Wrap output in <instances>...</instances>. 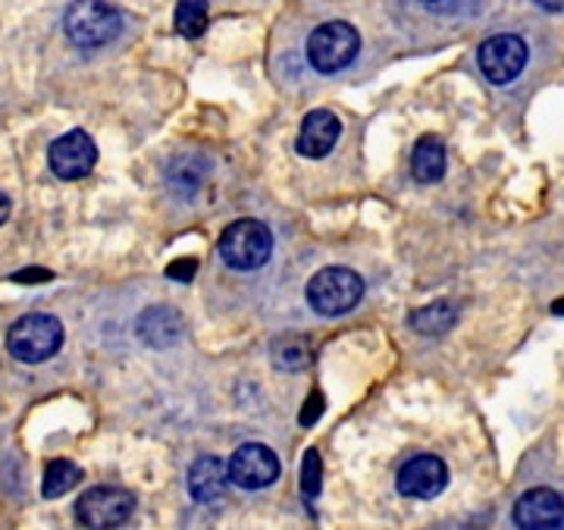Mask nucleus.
Returning a JSON list of instances; mask_svg holds the SVG:
<instances>
[{"instance_id": "nucleus-26", "label": "nucleus", "mask_w": 564, "mask_h": 530, "mask_svg": "<svg viewBox=\"0 0 564 530\" xmlns=\"http://www.w3.org/2000/svg\"><path fill=\"white\" fill-rule=\"evenodd\" d=\"M426 3H436V0H426Z\"/></svg>"}, {"instance_id": "nucleus-16", "label": "nucleus", "mask_w": 564, "mask_h": 530, "mask_svg": "<svg viewBox=\"0 0 564 530\" xmlns=\"http://www.w3.org/2000/svg\"><path fill=\"white\" fill-rule=\"evenodd\" d=\"M82 468L76 462H69V458H54L47 468H44V477H41V496L44 499H61L66 493H73V489L82 484Z\"/></svg>"}, {"instance_id": "nucleus-1", "label": "nucleus", "mask_w": 564, "mask_h": 530, "mask_svg": "<svg viewBox=\"0 0 564 530\" xmlns=\"http://www.w3.org/2000/svg\"><path fill=\"white\" fill-rule=\"evenodd\" d=\"M63 339H66V329L57 314L29 311L20 321L7 326L3 346L10 351V358L20 365H44L61 351Z\"/></svg>"}, {"instance_id": "nucleus-5", "label": "nucleus", "mask_w": 564, "mask_h": 530, "mask_svg": "<svg viewBox=\"0 0 564 530\" xmlns=\"http://www.w3.org/2000/svg\"><path fill=\"white\" fill-rule=\"evenodd\" d=\"M273 255V236L261 220H236L223 229L220 258L232 270H254L263 267Z\"/></svg>"}, {"instance_id": "nucleus-9", "label": "nucleus", "mask_w": 564, "mask_h": 530, "mask_svg": "<svg viewBox=\"0 0 564 530\" xmlns=\"http://www.w3.org/2000/svg\"><path fill=\"white\" fill-rule=\"evenodd\" d=\"M226 468H229V480L236 487L263 489L280 477V458L263 443H245L232 452V462Z\"/></svg>"}, {"instance_id": "nucleus-4", "label": "nucleus", "mask_w": 564, "mask_h": 530, "mask_svg": "<svg viewBox=\"0 0 564 530\" xmlns=\"http://www.w3.org/2000/svg\"><path fill=\"white\" fill-rule=\"evenodd\" d=\"M361 51V35L355 25L336 20V22H323L311 32L307 39V63L317 69V73H339L348 63L358 57Z\"/></svg>"}, {"instance_id": "nucleus-24", "label": "nucleus", "mask_w": 564, "mask_h": 530, "mask_svg": "<svg viewBox=\"0 0 564 530\" xmlns=\"http://www.w3.org/2000/svg\"><path fill=\"white\" fill-rule=\"evenodd\" d=\"M545 13H564V0H533Z\"/></svg>"}, {"instance_id": "nucleus-15", "label": "nucleus", "mask_w": 564, "mask_h": 530, "mask_svg": "<svg viewBox=\"0 0 564 530\" xmlns=\"http://www.w3.org/2000/svg\"><path fill=\"white\" fill-rule=\"evenodd\" d=\"M411 170L417 183H440L445 173V144L436 136H423L421 142L414 144L411 154Z\"/></svg>"}, {"instance_id": "nucleus-2", "label": "nucleus", "mask_w": 564, "mask_h": 530, "mask_svg": "<svg viewBox=\"0 0 564 530\" xmlns=\"http://www.w3.org/2000/svg\"><path fill=\"white\" fill-rule=\"evenodd\" d=\"M63 32L82 51H95L122 32V17L107 0H73L63 13Z\"/></svg>"}, {"instance_id": "nucleus-18", "label": "nucleus", "mask_w": 564, "mask_h": 530, "mask_svg": "<svg viewBox=\"0 0 564 530\" xmlns=\"http://www.w3.org/2000/svg\"><path fill=\"white\" fill-rule=\"evenodd\" d=\"M207 29V0H180L176 7V32L182 39H202Z\"/></svg>"}, {"instance_id": "nucleus-19", "label": "nucleus", "mask_w": 564, "mask_h": 530, "mask_svg": "<svg viewBox=\"0 0 564 530\" xmlns=\"http://www.w3.org/2000/svg\"><path fill=\"white\" fill-rule=\"evenodd\" d=\"M302 493L307 499H314L321 493V455H317V448H307V455H304Z\"/></svg>"}, {"instance_id": "nucleus-3", "label": "nucleus", "mask_w": 564, "mask_h": 530, "mask_svg": "<svg viewBox=\"0 0 564 530\" xmlns=\"http://www.w3.org/2000/svg\"><path fill=\"white\" fill-rule=\"evenodd\" d=\"M307 305L323 317H339L361 302L364 280L348 267H326L307 283Z\"/></svg>"}, {"instance_id": "nucleus-21", "label": "nucleus", "mask_w": 564, "mask_h": 530, "mask_svg": "<svg viewBox=\"0 0 564 530\" xmlns=\"http://www.w3.org/2000/svg\"><path fill=\"white\" fill-rule=\"evenodd\" d=\"M321 414H323V396H321V392H314V396L307 399V405L302 408L299 421H302L304 428H311V424H314V421H317Z\"/></svg>"}, {"instance_id": "nucleus-14", "label": "nucleus", "mask_w": 564, "mask_h": 530, "mask_svg": "<svg viewBox=\"0 0 564 530\" xmlns=\"http://www.w3.org/2000/svg\"><path fill=\"white\" fill-rule=\"evenodd\" d=\"M226 484H229V468L223 465L220 458H214V455H204V458H198L188 468V493L198 502L220 499L223 493H226Z\"/></svg>"}, {"instance_id": "nucleus-8", "label": "nucleus", "mask_w": 564, "mask_h": 530, "mask_svg": "<svg viewBox=\"0 0 564 530\" xmlns=\"http://www.w3.org/2000/svg\"><path fill=\"white\" fill-rule=\"evenodd\" d=\"M527 57H530V51H527L524 39H518V35H492L477 51L480 69L492 85H508L518 79L524 73Z\"/></svg>"}, {"instance_id": "nucleus-12", "label": "nucleus", "mask_w": 564, "mask_h": 530, "mask_svg": "<svg viewBox=\"0 0 564 530\" xmlns=\"http://www.w3.org/2000/svg\"><path fill=\"white\" fill-rule=\"evenodd\" d=\"M339 136H343V122L333 110H311L302 120V132H299L295 148H299L302 158L321 161L336 148Z\"/></svg>"}, {"instance_id": "nucleus-6", "label": "nucleus", "mask_w": 564, "mask_h": 530, "mask_svg": "<svg viewBox=\"0 0 564 530\" xmlns=\"http://www.w3.org/2000/svg\"><path fill=\"white\" fill-rule=\"evenodd\" d=\"M135 511V496L122 487H91L85 489L76 502V521L82 528H120Z\"/></svg>"}, {"instance_id": "nucleus-7", "label": "nucleus", "mask_w": 564, "mask_h": 530, "mask_svg": "<svg viewBox=\"0 0 564 530\" xmlns=\"http://www.w3.org/2000/svg\"><path fill=\"white\" fill-rule=\"evenodd\" d=\"M98 163V144L85 129H69L47 151V166L57 180H85Z\"/></svg>"}, {"instance_id": "nucleus-23", "label": "nucleus", "mask_w": 564, "mask_h": 530, "mask_svg": "<svg viewBox=\"0 0 564 530\" xmlns=\"http://www.w3.org/2000/svg\"><path fill=\"white\" fill-rule=\"evenodd\" d=\"M10 210H13V202H10V195L0 188V226L10 220Z\"/></svg>"}, {"instance_id": "nucleus-22", "label": "nucleus", "mask_w": 564, "mask_h": 530, "mask_svg": "<svg viewBox=\"0 0 564 530\" xmlns=\"http://www.w3.org/2000/svg\"><path fill=\"white\" fill-rule=\"evenodd\" d=\"M13 280L17 283H47L51 273L47 270H20V273H13Z\"/></svg>"}, {"instance_id": "nucleus-25", "label": "nucleus", "mask_w": 564, "mask_h": 530, "mask_svg": "<svg viewBox=\"0 0 564 530\" xmlns=\"http://www.w3.org/2000/svg\"><path fill=\"white\" fill-rule=\"evenodd\" d=\"M552 314H555V317H564V299H558V302L552 305Z\"/></svg>"}, {"instance_id": "nucleus-13", "label": "nucleus", "mask_w": 564, "mask_h": 530, "mask_svg": "<svg viewBox=\"0 0 564 530\" xmlns=\"http://www.w3.org/2000/svg\"><path fill=\"white\" fill-rule=\"evenodd\" d=\"M135 333H139L141 343L151 348L176 346L182 336V314L166 305L148 307V311H141Z\"/></svg>"}, {"instance_id": "nucleus-11", "label": "nucleus", "mask_w": 564, "mask_h": 530, "mask_svg": "<svg viewBox=\"0 0 564 530\" xmlns=\"http://www.w3.org/2000/svg\"><path fill=\"white\" fill-rule=\"evenodd\" d=\"M448 484V468H445L443 458L436 455H414L408 458L395 477V487L402 496H411V499H433L440 496Z\"/></svg>"}, {"instance_id": "nucleus-17", "label": "nucleus", "mask_w": 564, "mask_h": 530, "mask_svg": "<svg viewBox=\"0 0 564 530\" xmlns=\"http://www.w3.org/2000/svg\"><path fill=\"white\" fill-rule=\"evenodd\" d=\"M455 321H458V307L452 305V302H433V305L411 314V326L417 333H426V336H440L445 329H452Z\"/></svg>"}, {"instance_id": "nucleus-10", "label": "nucleus", "mask_w": 564, "mask_h": 530, "mask_svg": "<svg viewBox=\"0 0 564 530\" xmlns=\"http://www.w3.org/2000/svg\"><path fill=\"white\" fill-rule=\"evenodd\" d=\"M514 524L527 530L564 528V493L549 487L527 489L514 502Z\"/></svg>"}, {"instance_id": "nucleus-20", "label": "nucleus", "mask_w": 564, "mask_h": 530, "mask_svg": "<svg viewBox=\"0 0 564 530\" xmlns=\"http://www.w3.org/2000/svg\"><path fill=\"white\" fill-rule=\"evenodd\" d=\"M195 270H198V261L185 258V261H173V264L166 267V277L176 280V283H188L195 277Z\"/></svg>"}]
</instances>
